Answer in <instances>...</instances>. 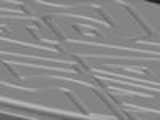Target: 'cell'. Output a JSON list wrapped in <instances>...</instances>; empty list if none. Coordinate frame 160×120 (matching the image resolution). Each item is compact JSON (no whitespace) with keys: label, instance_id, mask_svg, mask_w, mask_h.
I'll return each instance as SVG.
<instances>
[{"label":"cell","instance_id":"obj_1","mask_svg":"<svg viewBox=\"0 0 160 120\" xmlns=\"http://www.w3.org/2000/svg\"><path fill=\"white\" fill-rule=\"evenodd\" d=\"M125 8L128 10V13H130V15H131L133 18H135V19H136V21L139 22V26H141V28H142V29H144L146 32H148V35H154V32H152V29H151V28H149V26H148V24H146V22H144V21L141 19V16L138 15V13H136L135 10H133L131 7H125Z\"/></svg>","mask_w":160,"mask_h":120},{"label":"cell","instance_id":"obj_2","mask_svg":"<svg viewBox=\"0 0 160 120\" xmlns=\"http://www.w3.org/2000/svg\"><path fill=\"white\" fill-rule=\"evenodd\" d=\"M50 21H51V16H45V18H43V22H47V26H48V28L51 29V32L55 34V35H56V37L61 40V42H62V40H66V37L61 34V31H59V29L56 28V26L53 24V22H50Z\"/></svg>","mask_w":160,"mask_h":120},{"label":"cell","instance_id":"obj_3","mask_svg":"<svg viewBox=\"0 0 160 120\" xmlns=\"http://www.w3.org/2000/svg\"><path fill=\"white\" fill-rule=\"evenodd\" d=\"M95 95H98V96H99V98L102 99V102H104V104H106V106H108V108L111 109V112H112V114H114L115 117H120V112H118V109H115V108H114V106H112V104L109 102V99H106V96L102 95V93H101V91H98V90H95Z\"/></svg>","mask_w":160,"mask_h":120},{"label":"cell","instance_id":"obj_4","mask_svg":"<svg viewBox=\"0 0 160 120\" xmlns=\"http://www.w3.org/2000/svg\"><path fill=\"white\" fill-rule=\"evenodd\" d=\"M68 98H69V99H71V101H72V102H74L75 106H77V109H78L80 112H82V114H87V109H85V108H83V106H82V104H80L78 101H77V98H75L74 95H71V93H68Z\"/></svg>","mask_w":160,"mask_h":120},{"label":"cell","instance_id":"obj_5","mask_svg":"<svg viewBox=\"0 0 160 120\" xmlns=\"http://www.w3.org/2000/svg\"><path fill=\"white\" fill-rule=\"evenodd\" d=\"M95 10H96V11L99 13V15H101V16H102L104 19H106V22H108L109 26H114V22H112V19H111V16L108 15V13H104V11H102L101 8H95Z\"/></svg>","mask_w":160,"mask_h":120},{"label":"cell","instance_id":"obj_6","mask_svg":"<svg viewBox=\"0 0 160 120\" xmlns=\"http://www.w3.org/2000/svg\"><path fill=\"white\" fill-rule=\"evenodd\" d=\"M72 58H74V59H75V61H77V62H78L80 66H82V68H83L85 71H88V69H90L88 66H87V62H85V61H83L82 58H80V56H77V55H72Z\"/></svg>","mask_w":160,"mask_h":120},{"label":"cell","instance_id":"obj_7","mask_svg":"<svg viewBox=\"0 0 160 120\" xmlns=\"http://www.w3.org/2000/svg\"><path fill=\"white\" fill-rule=\"evenodd\" d=\"M5 68H7V69H8V71L11 72V75H13V77H15V78H18V80H21V75L18 74V71H15V69H13V68H11V66H10V64H5Z\"/></svg>","mask_w":160,"mask_h":120},{"label":"cell","instance_id":"obj_8","mask_svg":"<svg viewBox=\"0 0 160 120\" xmlns=\"http://www.w3.org/2000/svg\"><path fill=\"white\" fill-rule=\"evenodd\" d=\"M28 32H29V35H32V37H34L35 40H40V37H38V35H37V34H35V32H34L32 29H29V28H28Z\"/></svg>","mask_w":160,"mask_h":120}]
</instances>
